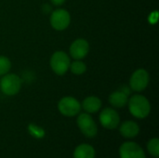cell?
<instances>
[{"instance_id":"5","label":"cell","mask_w":159,"mask_h":158,"mask_svg":"<svg viewBox=\"0 0 159 158\" xmlns=\"http://www.w3.org/2000/svg\"><path fill=\"white\" fill-rule=\"evenodd\" d=\"M77 127L79 128L80 131L83 135L88 138H93L98 133V127L93 118L91 117L90 114L83 113L80 114L76 120Z\"/></svg>"},{"instance_id":"10","label":"cell","mask_w":159,"mask_h":158,"mask_svg":"<svg viewBox=\"0 0 159 158\" xmlns=\"http://www.w3.org/2000/svg\"><path fill=\"white\" fill-rule=\"evenodd\" d=\"M89 44L84 38L75 39L70 46L69 52L74 60H82L89 54Z\"/></svg>"},{"instance_id":"15","label":"cell","mask_w":159,"mask_h":158,"mask_svg":"<svg viewBox=\"0 0 159 158\" xmlns=\"http://www.w3.org/2000/svg\"><path fill=\"white\" fill-rule=\"evenodd\" d=\"M69 69L74 74L80 75V74H83L87 71V65L81 60H75L73 62L70 63Z\"/></svg>"},{"instance_id":"16","label":"cell","mask_w":159,"mask_h":158,"mask_svg":"<svg viewBox=\"0 0 159 158\" xmlns=\"http://www.w3.org/2000/svg\"><path fill=\"white\" fill-rule=\"evenodd\" d=\"M28 131H29L30 135L35 139H43L46 135L45 130L41 127H39L34 123H31L28 125Z\"/></svg>"},{"instance_id":"14","label":"cell","mask_w":159,"mask_h":158,"mask_svg":"<svg viewBox=\"0 0 159 158\" xmlns=\"http://www.w3.org/2000/svg\"><path fill=\"white\" fill-rule=\"evenodd\" d=\"M95 149L89 143H82L74 151V158H95Z\"/></svg>"},{"instance_id":"8","label":"cell","mask_w":159,"mask_h":158,"mask_svg":"<svg viewBox=\"0 0 159 158\" xmlns=\"http://www.w3.org/2000/svg\"><path fill=\"white\" fill-rule=\"evenodd\" d=\"M101 125L106 129H115L120 124V116L113 108L103 109L99 116Z\"/></svg>"},{"instance_id":"11","label":"cell","mask_w":159,"mask_h":158,"mask_svg":"<svg viewBox=\"0 0 159 158\" xmlns=\"http://www.w3.org/2000/svg\"><path fill=\"white\" fill-rule=\"evenodd\" d=\"M119 132L124 138L132 139L138 136V134L140 133V127L136 122L128 120L120 125Z\"/></svg>"},{"instance_id":"1","label":"cell","mask_w":159,"mask_h":158,"mask_svg":"<svg viewBox=\"0 0 159 158\" xmlns=\"http://www.w3.org/2000/svg\"><path fill=\"white\" fill-rule=\"evenodd\" d=\"M129 113L138 119L147 117L151 112V104L146 97L137 94L133 95L128 102Z\"/></svg>"},{"instance_id":"18","label":"cell","mask_w":159,"mask_h":158,"mask_svg":"<svg viewBox=\"0 0 159 158\" xmlns=\"http://www.w3.org/2000/svg\"><path fill=\"white\" fill-rule=\"evenodd\" d=\"M11 61L6 56H0V75H4L10 71Z\"/></svg>"},{"instance_id":"12","label":"cell","mask_w":159,"mask_h":158,"mask_svg":"<svg viewBox=\"0 0 159 158\" xmlns=\"http://www.w3.org/2000/svg\"><path fill=\"white\" fill-rule=\"evenodd\" d=\"M102 107V101L96 96L87 97L81 103V108L88 114H95L100 111Z\"/></svg>"},{"instance_id":"7","label":"cell","mask_w":159,"mask_h":158,"mask_svg":"<svg viewBox=\"0 0 159 158\" xmlns=\"http://www.w3.org/2000/svg\"><path fill=\"white\" fill-rule=\"evenodd\" d=\"M71 22L70 13L62 8L55 9L50 15V24L56 31H63L68 28Z\"/></svg>"},{"instance_id":"17","label":"cell","mask_w":159,"mask_h":158,"mask_svg":"<svg viewBox=\"0 0 159 158\" xmlns=\"http://www.w3.org/2000/svg\"><path fill=\"white\" fill-rule=\"evenodd\" d=\"M147 150L152 156L156 158L159 157V140L157 138H153L148 142Z\"/></svg>"},{"instance_id":"6","label":"cell","mask_w":159,"mask_h":158,"mask_svg":"<svg viewBox=\"0 0 159 158\" xmlns=\"http://www.w3.org/2000/svg\"><path fill=\"white\" fill-rule=\"evenodd\" d=\"M149 81H150V76L148 72L143 68L138 69L130 76L129 79L130 89L135 92H142L147 88Z\"/></svg>"},{"instance_id":"13","label":"cell","mask_w":159,"mask_h":158,"mask_svg":"<svg viewBox=\"0 0 159 158\" xmlns=\"http://www.w3.org/2000/svg\"><path fill=\"white\" fill-rule=\"evenodd\" d=\"M129 95L122 90H116L109 96V102L115 108H122L128 104Z\"/></svg>"},{"instance_id":"9","label":"cell","mask_w":159,"mask_h":158,"mask_svg":"<svg viewBox=\"0 0 159 158\" xmlns=\"http://www.w3.org/2000/svg\"><path fill=\"white\" fill-rule=\"evenodd\" d=\"M120 158H146L143 149L134 142H126L119 148Z\"/></svg>"},{"instance_id":"3","label":"cell","mask_w":159,"mask_h":158,"mask_svg":"<svg viewBox=\"0 0 159 158\" xmlns=\"http://www.w3.org/2000/svg\"><path fill=\"white\" fill-rule=\"evenodd\" d=\"M70 57L64 51H55L50 58V67L57 75H63L70 67Z\"/></svg>"},{"instance_id":"4","label":"cell","mask_w":159,"mask_h":158,"mask_svg":"<svg viewBox=\"0 0 159 158\" xmlns=\"http://www.w3.org/2000/svg\"><path fill=\"white\" fill-rule=\"evenodd\" d=\"M58 110L62 115L67 117H73L80 113L81 103L75 98L66 96L59 101Z\"/></svg>"},{"instance_id":"19","label":"cell","mask_w":159,"mask_h":158,"mask_svg":"<svg viewBox=\"0 0 159 158\" xmlns=\"http://www.w3.org/2000/svg\"><path fill=\"white\" fill-rule=\"evenodd\" d=\"M66 0H50V2L54 5V6H61L62 5Z\"/></svg>"},{"instance_id":"2","label":"cell","mask_w":159,"mask_h":158,"mask_svg":"<svg viewBox=\"0 0 159 158\" xmlns=\"http://www.w3.org/2000/svg\"><path fill=\"white\" fill-rule=\"evenodd\" d=\"M22 81L15 74H6L0 80V89L7 96H14L20 90Z\"/></svg>"}]
</instances>
